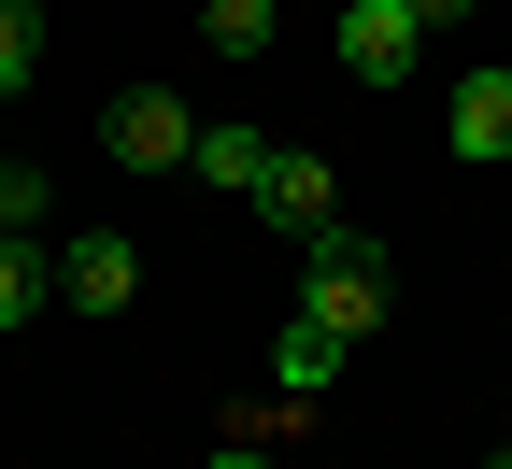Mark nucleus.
<instances>
[{
	"label": "nucleus",
	"instance_id": "9d476101",
	"mask_svg": "<svg viewBox=\"0 0 512 469\" xmlns=\"http://www.w3.org/2000/svg\"><path fill=\"white\" fill-rule=\"evenodd\" d=\"M200 29H214V57H271V0H200Z\"/></svg>",
	"mask_w": 512,
	"mask_h": 469
},
{
	"label": "nucleus",
	"instance_id": "6e6552de",
	"mask_svg": "<svg viewBox=\"0 0 512 469\" xmlns=\"http://www.w3.org/2000/svg\"><path fill=\"white\" fill-rule=\"evenodd\" d=\"M271 157H285V143H256V128H200V157H185V171L228 185V199H256V185H271Z\"/></svg>",
	"mask_w": 512,
	"mask_h": 469
},
{
	"label": "nucleus",
	"instance_id": "1a4fd4ad",
	"mask_svg": "<svg viewBox=\"0 0 512 469\" xmlns=\"http://www.w3.org/2000/svg\"><path fill=\"white\" fill-rule=\"evenodd\" d=\"M43 299H57V256H29L15 228H0V327H29Z\"/></svg>",
	"mask_w": 512,
	"mask_h": 469
},
{
	"label": "nucleus",
	"instance_id": "2eb2a0df",
	"mask_svg": "<svg viewBox=\"0 0 512 469\" xmlns=\"http://www.w3.org/2000/svg\"><path fill=\"white\" fill-rule=\"evenodd\" d=\"M484 469H512V455H484Z\"/></svg>",
	"mask_w": 512,
	"mask_h": 469
},
{
	"label": "nucleus",
	"instance_id": "f8f14e48",
	"mask_svg": "<svg viewBox=\"0 0 512 469\" xmlns=\"http://www.w3.org/2000/svg\"><path fill=\"white\" fill-rule=\"evenodd\" d=\"M0 228H15V242L43 228V171H29V157H0Z\"/></svg>",
	"mask_w": 512,
	"mask_h": 469
},
{
	"label": "nucleus",
	"instance_id": "0eeeda50",
	"mask_svg": "<svg viewBox=\"0 0 512 469\" xmlns=\"http://www.w3.org/2000/svg\"><path fill=\"white\" fill-rule=\"evenodd\" d=\"M342 356H356V342H328V327L299 313V327H285V356H271V398H285V413H299V398H328V384H342Z\"/></svg>",
	"mask_w": 512,
	"mask_h": 469
},
{
	"label": "nucleus",
	"instance_id": "39448f33",
	"mask_svg": "<svg viewBox=\"0 0 512 469\" xmlns=\"http://www.w3.org/2000/svg\"><path fill=\"white\" fill-rule=\"evenodd\" d=\"M441 128H456V157H470V171H498V157H512V57H498V72H470Z\"/></svg>",
	"mask_w": 512,
	"mask_h": 469
},
{
	"label": "nucleus",
	"instance_id": "4468645a",
	"mask_svg": "<svg viewBox=\"0 0 512 469\" xmlns=\"http://www.w3.org/2000/svg\"><path fill=\"white\" fill-rule=\"evenodd\" d=\"M200 469H271V441H242V455H200Z\"/></svg>",
	"mask_w": 512,
	"mask_h": 469
},
{
	"label": "nucleus",
	"instance_id": "423d86ee",
	"mask_svg": "<svg viewBox=\"0 0 512 469\" xmlns=\"http://www.w3.org/2000/svg\"><path fill=\"white\" fill-rule=\"evenodd\" d=\"M256 214H271L285 242H313V228L342 214V185H328V157H271V185H256Z\"/></svg>",
	"mask_w": 512,
	"mask_h": 469
},
{
	"label": "nucleus",
	"instance_id": "f257e3e1",
	"mask_svg": "<svg viewBox=\"0 0 512 469\" xmlns=\"http://www.w3.org/2000/svg\"><path fill=\"white\" fill-rule=\"evenodd\" d=\"M299 256H313V285H299V313L328 327V342H370V327L399 313V271H384V242H370V228H342V214H328V228H313Z\"/></svg>",
	"mask_w": 512,
	"mask_h": 469
},
{
	"label": "nucleus",
	"instance_id": "7ed1b4c3",
	"mask_svg": "<svg viewBox=\"0 0 512 469\" xmlns=\"http://www.w3.org/2000/svg\"><path fill=\"white\" fill-rule=\"evenodd\" d=\"M413 57H427L413 0H342V72H356V86H399Z\"/></svg>",
	"mask_w": 512,
	"mask_h": 469
},
{
	"label": "nucleus",
	"instance_id": "9b49d317",
	"mask_svg": "<svg viewBox=\"0 0 512 469\" xmlns=\"http://www.w3.org/2000/svg\"><path fill=\"white\" fill-rule=\"evenodd\" d=\"M43 72V15H29V0H0V100H15Z\"/></svg>",
	"mask_w": 512,
	"mask_h": 469
},
{
	"label": "nucleus",
	"instance_id": "f03ea898",
	"mask_svg": "<svg viewBox=\"0 0 512 469\" xmlns=\"http://www.w3.org/2000/svg\"><path fill=\"white\" fill-rule=\"evenodd\" d=\"M100 143H114L128 171H185V157H200V114H185L171 86H128V100L100 114Z\"/></svg>",
	"mask_w": 512,
	"mask_h": 469
},
{
	"label": "nucleus",
	"instance_id": "20e7f679",
	"mask_svg": "<svg viewBox=\"0 0 512 469\" xmlns=\"http://www.w3.org/2000/svg\"><path fill=\"white\" fill-rule=\"evenodd\" d=\"M128 285H143V256H128L114 228H86V242H57V299H72V313H128Z\"/></svg>",
	"mask_w": 512,
	"mask_h": 469
},
{
	"label": "nucleus",
	"instance_id": "ddd939ff",
	"mask_svg": "<svg viewBox=\"0 0 512 469\" xmlns=\"http://www.w3.org/2000/svg\"><path fill=\"white\" fill-rule=\"evenodd\" d=\"M456 15H484V0H413V29H456Z\"/></svg>",
	"mask_w": 512,
	"mask_h": 469
}]
</instances>
